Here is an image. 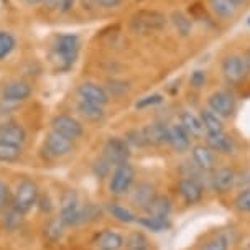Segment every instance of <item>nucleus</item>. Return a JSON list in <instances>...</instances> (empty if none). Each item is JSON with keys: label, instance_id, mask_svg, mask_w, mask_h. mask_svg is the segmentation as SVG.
<instances>
[{"label": "nucleus", "instance_id": "f257e3e1", "mask_svg": "<svg viewBox=\"0 0 250 250\" xmlns=\"http://www.w3.org/2000/svg\"><path fill=\"white\" fill-rule=\"evenodd\" d=\"M79 38L73 33L58 35L53 43V61L56 62L60 71H68L78 60L79 55Z\"/></svg>", "mask_w": 250, "mask_h": 250}, {"label": "nucleus", "instance_id": "f03ea898", "mask_svg": "<svg viewBox=\"0 0 250 250\" xmlns=\"http://www.w3.org/2000/svg\"><path fill=\"white\" fill-rule=\"evenodd\" d=\"M165 26H167V17L156 10H140L130 20V28L140 35L155 33L163 30Z\"/></svg>", "mask_w": 250, "mask_h": 250}, {"label": "nucleus", "instance_id": "7ed1b4c3", "mask_svg": "<svg viewBox=\"0 0 250 250\" xmlns=\"http://www.w3.org/2000/svg\"><path fill=\"white\" fill-rule=\"evenodd\" d=\"M38 186L35 181L28 180H21L15 188V194H13V208L19 212L25 214L28 212L31 208L37 204L38 201Z\"/></svg>", "mask_w": 250, "mask_h": 250}, {"label": "nucleus", "instance_id": "20e7f679", "mask_svg": "<svg viewBox=\"0 0 250 250\" xmlns=\"http://www.w3.org/2000/svg\"><path fill=\"white\" fill-rule=\"evenodd\" d=\"M31 96V86L26 81H12L8 83L5 87L2 89V94H0V102L7 107V109H12V107L20 105L21 102H25L28 97Z\"/></svg>", "mask_w": 250, "mask_h": 250}, {"label": "nucleus", "instance_id": "39448f33", "mask_svg": "<svg viewBox=\"0 0 250 250\" xmlns=\"http://www.w3.org/2000/svg\"><path fill=\"white\" fill-rule=\"evenodd\" d=\"M221 71L229 84H240L249 76V69L245 66L244 58L239 55H227L222 60Z\"/></svg>", "mask_w": 250, "mask_h": 250}, {"label": "nucleus", "instance_id": "423d86ee", "mask_svg": "<svg viewBox=\"0 0 250 250\" xmlns=\"http://www.w3.org/2000/svg\"><path fill=\"white\" fill-rule=\"evenodd\" d=\"M104 158L112 167H119V165L128 163L130 158V148H128L127 140L119 137H110L104 146Z\"/></svg>", "mask_w": 250, "mask_h": 250}, {"label": "nucleus", "instance_id": "0eeeda50", "mask_svg": "<svg viewBox=\"0 0 250 250\" xmlns=\"http://www.w3.org/2000/svg\"><path fill=\"white\" fill-rule=\"evenodd\" d=\"M133 178H135V169H133L130 163H124L115 167L112 178H110V193L115 196L127 193L128 188L133 183Z\"/></svg>", "mask_w": 250, "mask_h": 250}, {"label": "nucleus", "instance_id": "6e6552de", "mask_svg": "<svg viewBox=\"0 0 250 250\" xmlns=\"http://www.w3.org/2000/svg\"><path fill=\"white\" fill-rule=\"evenodd\" d=\"M51 128H53V132L61 133V135L68 137L71 140H76V138H79L84 133L81 122L66 114L56 115V117L51 120Z\"/></svg>", "mask_w": 250, "mask_h": 250}, {"label": "nucleus", "instance_id": "1a4fd4ad", "mask_svg": "<svg viewBox=\"0 0 250 250\" xmlns=\"http://www.w3.org/2000/svg\"><path fill=\"white\" fill-rule=\"evenodd\" d=\"M208 105L214 114H217L219 117H222V119L230 117L235 110V101L227 91L212 92L208 99Z\"/></svg>", "mask_w": 250, "mask_h": 250}, {"label": "nucleus", "instance_id": "9d476101", "mask_svg": "<svg viewBox=\"0 0 250 250\" xmlns=\"http://www.w3.org/2000/svg\"><path fill=\"white\" fill-rule=\"evenodd\" d=\"M78 94H79V99L92 102V104H99L102 107L110 99L107 89H104L96 83H83L81 86L78 87Z\"/></svg>", "mask_w": 250, "mask_h": 250}, {"label": "nucleus", "instance_id": "9b49d317", "mask_svg": "<svg viewBox=\"0 0 250 250\" xmlns=\"http://www.w3.org/2000/svg\"><path fill=\"white\" fill-rule=\"evenodd\" d=\"M44 146L53 156H66L73 151V140L58 132H50L44 138Z\"/></svg>", "mask_w": 250, "mask_h": 250}, {"label": "nucleus", "instance_id": "f8f14e48", "mask_svg": "<svg viewBox=\"0 0 250 250\" xmlns=\"http://www.w3.org/2000/svg\"><path fill=\"white\" fill-rule=\"evenodd\" d=\"M60 219L62 221V224H64V226L79 224V221H81V206H79L76 194L69 193L64 199H62Z\"/></svg>", "mask_w": 250, "mask_h": 250}, {"label": "nucleus", "instance_id": "ddd939ff", "mask_svg": "<svg viewBox=\"0 0 250 250\" xmlns=\"http://www.w3.org/2000/svg\"><path fill=\"white\" fill-rule=\"evenodd\" d=\"M191 155H193L194 165L199 169H203V171H214L216 169V153L208 145H194L191 148Z\"/></svg>", "mask_w": 250, "mask_h": 250}, {"label": "nucleus", "instance_id": "4468645a", "mask_svg": "<svg viewBox=\"0 0 250 250\" xmlns=\"http://www.w3.org/2000/svg\"><path fill=\"white\" fill-rule=\"evenodd\" d=\"M168 144L173 146V150L178 153H185L191 146V137L181 127L180 124H169L168 125Z\"/></svg>", "mask_w": 250, "mask_h": 250}, {"label": "nucleus", "instance_id": "2eb2a0df", "mask_svg": "<svg viewBox=\"0 0 250 250\" xmlns=\"http://www.w3.org/2000/svg\"><path fill=\"white\" fill-rule=\"evenodd\" d=\"M178 191H180L181 198L185 199L186 204H196L203 198V186L194 178H183L178 183Z\"/></svg>", "mask_w": 250, "mask_h": 250}, {"label": "nucleus", "instance_id": "dca6fc26", "mask_svg": "<svg viewBox=\"0 0 250 250\" xmlns=\"http://www.w3.org/2000/svg\"><path fill=\"white\" fill-rule=\"evenodd\" d=\"M235 183H237V175L230 168H219L211 176V185L217 193H226L234 188Z\"/></svg>", "mask_w": 250, "mask_h": 250}, {"label": "nucleus", "instance_id": "f3484780", "mask_svg": "<svg viewBox=\"0 0 250 250\" xmlns=\"http://www.w3.org/2000/svg\"><path fill=\"white\" fill-rule=\"evenodd\" d=\"M0 140H5L8 144L15 145H23L26 140V132L20 124L10 120V122L0 125Z\"/></svg>", "mask_w": 250, "mask_h": 250}, {"label": "nucleus", "instance_id": "a211bd4d", "mask_svg": "<svg viewBox=\"0 0 250 250\" xmlns=\"http://www.w3.org/2000/svg\"><path fill=\"white\" fill-rule=\"evenodd\" d=\"M94 245H96L97 250H120L124 247V237L119 232L107 229L96 235Z\"/></svg>", "mask_w": 250, "mask_h": 250}, {"label": "nucleus", "instance_id": "6ab92c4d", "mask_svg": "<svg viewBox=\"0 0 250 250\" xmlns=\"http://www.w3.org/2000/svg\"><path fill=\"white\" fill-rule=\"evenodd\" d=\"M180 125L188 132V135L193 138H201L204 135V125L198 115H194L189 110H183L180 115Z\"/></svg>", "mask_w": 250, "mask_h": 250}, {"label": "nucleus", "instance_id": "aec40b11", "mask_svg": "<svg viewBox=\"0 0 250 250\" xmlns=\"http://www.w3.org/2000/svg\"><path fill=\"white\" fill-rule=\"evenodd\" d=\"M144 130V135H145V140H146V145H163V144H168V125L165 124H150L146 125Z\"/></svg>", "mask_w": 250, "mask_h": 250}, {"label": "nucleus", "instance_id": "412c9836", "mask_svg": "<svg viewBox=\"0 0 250 250\" xmlns=\"http://www.w3.org/2000/svg\"><path fill=\"white\" fill-rule=\"evenodd\" d=\"M206 144L212 151L217 153H226L229 155L234 151V142L230 137H227L224 132L217 133H206Z\"/></svg>", "mask_w": 250, "mask_h": 250}, {"label": "nucleus", "instance_id": "4be33fe9", "mask_svg": "<svg viewBox=\"0 0 250 250\" xmlns=\"http://www.w3.org/2000/svg\"><path fill=\"white\" fill-rule=\"evenodd\" d=\"M156 198V193H155V186L150 185V183H140L135 191H133V196H132V201L135 203V206L145 209L151 204V201Z\"/></svg>", "mask_w": 250, "mask_h": 250}, {"label": "nucleus", "instance_id": "5701e85b", "mask_svg": "<svg viewBox=\"0 0 250 250\" xmlns=\"http://www.w3.org/2000/svg\"><path fill=\"white\" fill-rule=\"evenodd\" d=\"M209 8L212 10V13L219 19L229 20L237 13L239 5L234 0H209Z\"/></svg>", "mask_w": 250, "mask_h": 250}, {"label": "nucleus", "instance_id": "b1692460", "mask_svg": "<svg viewBox=\"0 0 250 250\" xmlns=\"http://www.w3.org/2000/svg\"><path fill=\"white\" fill-rule=\"evenodd\" d=\"M78 112L81 117H84L86 120H91V122L102 120L105 115L104 107L102 105L92 104V102H87V101H83V99H79V102H78Z\"/></svg>", "mask_w": 250, "mask_h": 250}, {"label": "nucleus", "instance_id": "393cba45", "mask_svg": "<svg viewBox=\"0 0 250 250\" xmlns=\"http://www.w3.org/2000/svg\"><path fill=\"white\" fill-rule=\"evenodd\" d=\"M201 122L204 125L206 133H217L224 132V124H222V117H219L217 114H214L211 109H203L199 115Z\"/></svg>", "mask_w": 250, "mask_h": 250}, {"label": "nucleus", "instance_id": "a878e982", "mask_svg": "<svg viewBox=\"0 0 250 250\" xmlns=\"http://www.w3.org/2000/svg\"><path fill=\"white\" fill-rule=\"evenodd\" d=\"M171 211V203L167 196H156L151 201V204L146 208V212L151 217H160V219H168V214Z\"/></svg>", "mask_w": 250, "mask_h": 250}, {"label": "nucleus", "instance_id": "bb28decb", "mask_svg": "<svg viewBox=\"0 0 250 250\" xmlns=\"http://www.w3.org/2000/svg\"><path fill=\"white\" fill-rule=\"evenodd\" d=\"M21 145H15V144H8L5 140H0V162H17V160L21 156Z\"/></svg>", "mask_w": 250, "mask_h": 250}, {"label": "nucleus", "instance_id": "cd10ccee", "mask_svg": "<svg viewBox=\"0 0 250 250\" xmlns=\"http://www.w3.org/2000/svg\"><path fill=\"white\" fill-rule=\"evenodd\" d=\"M17 46V40L10 31L0 30V61L5 60L12 55V51Z\"/></svg>", "mask_w": 250, "mask_h": 250}, {"label": "nucleus", "instance_id": "c85d7f7f", "mask_svg": "<svg viewBox=\"0 0 250 250\" xmlns=\"http://www.w3.org/2000/svg\"><path fill=\"white\" fill-rule=\"evenodd\" d=\"M171 20H173V25L176 26V30L180 31L183 37H188V35L191 33V30H193V23H191V20L188 19L185 13L175 12L171 17Z\"/></svg>", "mask_w": 250, "mask_h": 250}, {"label": "nucleus", "instance_id": "c756f323", "mask_svg": "<svg viewBox=\"0 0 250 250\" xmlns=\"http://www.w3.org/2000/svg\"><path fill=\"white\" fill-rule=\"evenodd\" d=\"M109 211H110V214H112L115 219H117V221L125 222V224H130V222L137 221V217L133 216V214L128 211V209H125L124 206H119V204H110Z\"/></svg>", "mask_w": 250, "mask_h": 250}, {"label": "nucleus", "instance_id": "7c9ffc66", "mask_svg": "<svg viewBox=\"0 0 250 250\" xmlns=\"http://www.w3.org/2000/svg\"><path fill=\"white\" fill-rule=\"evenodd\" d=\"M140 222L142 226L146 227V229H150V230H153V232H162L165 230L167 227L169 226L168 224V219H160V217H144V219H140Z\"/></svg>", "mask_w": 250, "mask_h": 250}, {"label": "nucleus", "instance_id": "2f4dec72", "mask_svg": "<svg viewBox=\"0 0 250 250\" xmlns=\"http://www.w3.org/2000/svg\"><path fill=\"white\" fill-rule=\"evenodd\" d=\"M127 245L130 250H150L148 240L142 232H133L127 240Z\"/></svg>", "mask_w": 250, "mask_h": 250}, {"label": "nucleus", "instance_id": "473e14b6", "mask_svg": "<svg viewBox=\"0 0 250 250\" xmlns=\"http://www.w3.org/2000/svg\"><path fill=\"white\" fill-rule=\"evenodd\" d=\"M101 216V208L96 206V204H86L84 208H81V221L79 224L83 222H92L96 219H99Z\"/></svg>", "mask_w": 250, "mask_h": 250}, {"label": "nucleus", "instance_id": "72a5a7b5", "mask_svg": "<svg viewBox=\"0 0 250 250\" xmlns=\"http://www.w3.org/2000/svg\"><path fill=\"white\" fill-rule=\"evenodd\" d=\"M62 227H64V224H62V221L58 217V219H53V221H50V224L44 227V232H46V235L50 239L56 240V239H60L62 235Z\"/></svg>", "mask_w": 250, "mask_h": 250}, {"label": "nucleus", "instance_id": "f704fd0d", "mask_svg": "<svg viewBox=\"0 0 250 250\" xmlns=\"http://www.w3.org/2000/svg\"><path fill=\"white\" fill-rule=\"evenodd\" d=\"M163 102V96L162 94H150V96H145L142 99H138V102L135 104L137 109H148V107L158 105Z\"/></svg>", "mask_w": 250, "mask_h": 250}, {"label": "nucleus", "instance_id": "c9c22d12", "mask_svg": "<svg viewBox=\"0 0 250 250\" xmlns=\"http://www.w3.org/2000/svg\"><path fill=\"white\" fill-rule=\"evenodd\" d=\"M235 208L242 212H250V188L239 193V196L235 198Z\"/></svg>", "mask_w": 250, "mask_h": 250}, {"label": "nucleus", "instance_id": "e433bc0d", "mask_svg": "<svg viewBox=\"0 0 250 250\" xmlns=\"http://www.w3.org/2000/svg\"><path fill=\"white\" fill-rule=\"evenodd\" d=\"M201 250H227V239L222 237V235H217V237L204 244Z\"/></svg>", "mask_w": 250, "mask_h": 250}, {"label": "nucleus", "instance_id": "4c0bfd02", "mask_svg": "<svg viewBox=\"0 0 250 250\" xmlns=\"http://www.w3.org/2000/svg\"><path fill=\"white\" fill-rule=\"evenodd\" d=\"M125 140H127V144L130 142V144L137 145V146H145L146 145L144 130H132V132H128V135H127Z\"/></svg>", "mask_w": 250, "mask_h": 250}, {"label": "nucleus", "instance_id": "58836bf2", "mask_svg": "<svg viewBox=\"0 0 250 250\" xmlns=\"http://www.w3.org/2000/svg\"><path fill=\"white\" fill-rule=\"evenodd\" d=\"M109 169H110V163L107 162L105 158H101L99 162H96V165H94V171H96V175L99 176L101 180L109 175Z\"/></svg>", "mask_w": 250, "mask_h": 250}, {"label": "nucleus", "instance_id": "ea45409f", "mask_svg": "<svg viewBox=\"0 0 250 250\" xmlns=\"http://www.w3.org/2000/svg\"><path fill=\"white\" fill-rule=\"evenodd\" d=\"M189 83H191V86L196 89L203 87L204 83H206V73H204V71H194L189 78Z\"/></svg>", "mask_w": 250, "mask_h": 250}, {"label": "nucleus", "instance_id": "a19ab883", "mask_svg": "<svg viewBox=\"0 0 250 250\" xmlns=\"http://www.w3.org/2000/svg\"><path fill=\"white\" fill-rule=\"evenodd\" d=\"M109 89L112 91V96H120V94H124L127 91V84L122 83V81H110L109 83Z\"/></svg>", "mask_w": 250, "mask_h": 250}, {"label": "nucleus", "instance_id": "79ce46f5", "mask_svg": "<svg viewBox=\"0 0 250 250\" xmlns=\"http://www.w3.org/2000/svg\"><path fill=\"white\" fill-rule=\"evenodd\" d=\"M7 201H8V186L0 180V211L7 206Z\"/></svg>", "mask_w": 250, "mask_h": 250}, {"label": "nucleus", "instance_id": "37998d69", "mask_svg": "<svg viewBox=\"0 0 250 250\" xmlns=\"http://www.w3.org/2000/svg\"><path fill=\"white\" fill-rule=\"evenodd\" d=\"M97 5H101L102 8H117L124 3V0H96Z\"/></svg>", "mask_w": 250, "mask_h": 250}, {"label": "nucleus", "instance_id": "c03bdc74", "mask_svg": "<svg viewBox=\"0 0 250 250\" xmlns=\"http://www.w3.org/2000/svg\"><path fill=\"white\" fill-rule=\"evenodd\" d=\"M74 7V0H60L58 2V10H60L61 13H68L73 10Z\"/></svg>", "mask_w": 250, "mask_h": 250}, {"label": "nucleus", "instance_id": "a18cd8bd", "mask_svg": "<svg viewBox=\"0 0 250 250\" xmlns=\"http://www.w3.org/2000/svg\"><path fill=\"white\" fill-rule=\"evenodd\" d=\"M58 2H60V0H43V3L48 8H58Z\"/></svg>", "mask_w": 250, "mask_h": 250}, {"label": "nucleus", "instance_id": "49530a36", "mask_svg": "<svg viewBox=\"0 0 250 250\" xmlns=\"http://www.w3.org/2000/svg\"><path fill=\"white\" fill-rule=\"evenodd\" d=\"M244 61H245V66H247V69H249V73H250V48H249V50L247 51H245L244 53Z\"/></svg>", "mask_w": 250, "mask_h": 250}, {"label": "nucleus", "instance_id": "de8ad7c7", "mask_svg": "<svg viewBox=\"0 0 250 250\" xmlns=\"http://www.w3.org/2000/svg\"><path fill=\"white\" fill-rule=\"evenodd\" d=\"M28 5H38V3H43V0H25Z\"/></svg>", "mask_w": 250, "mask_h": 250}, {"label": "nucleus", "instance_id": "09e8293b", "mask_svg": "<svg viewBox=\"0 0 250 250\" xmlns=\"http://www.w3.org/2000/svg\"><path fill=\"white\" fill-rule=\"evenodd\" d=\"M235 3H237V5H242V3H247L249 0H234Z\"/></svg>", "mask_w": 250, "mask_h": 250}, {"label": "nucleus", "instance_id": "8fccbe9b", "mask_svg": "<svg viewBox=\"0 0 250 250\" xmlns=\"http://www.w3.org/2000/svg\"><path fill=\"white\" fill-rule=\"evenodd\" d=\"M244 250H250V242H249L247 245H245V249H244Z\"/></svg>", "mask_w": 250, "mask_h": 250}, {"label": "nucleus", "instance_id": "3c124183", "mask_svg": "<svg viewBox=\"0 0 250 250\" xmlns=\"http://www.w3.org/2000/svg\"><path fill=\"white\" fill-rule=\"evenodd\" d=\"M247 25L250 26V17H249V19H247Z\"/></svg>", "mask_w": 250, "mask_h": 250}]
</instances>
